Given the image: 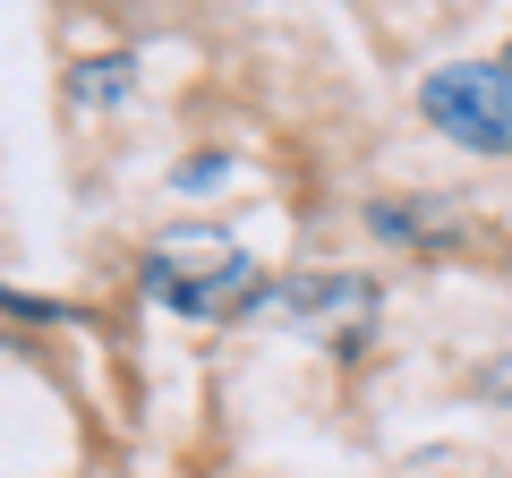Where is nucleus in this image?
I'll return each mask as SVG.
<instances>
[{
    "instance_id": "obj_1",
    "label": "nucleus",
    "mask_w": 512,
    "mask_h": 478,
    "mask_svg": "<svg viewBox=\"0 0 512 478\" xmlns=\"http://www.w3.org/2000/svg\"><path fill=\"white\" fill-rule=\"evenodd\" d=\"M248 282H256L248 248H239L231 231H205V222L163 231L146 248V299H154V308H171V316H222Z\"/></svg>"
},
{
    "instance_id": "obj_2",
    "label": "nucleus",
    "mask_w": 512,
    "mask_h": 478,
    "mask_svg": "<svg viewBox=\"0 0 512 478\" xmlns=\"http://www.w3.org/2000/svg\"><path fill=\"white\" fill-rule=\"evenodd\" d=\"M427 129L453 137L461 154H512V69L504 60H453L419 86Z\"/></svg>"
},
{
    "instance_id": "obj_3",
    "label": "nucleus",
    "mask_w": 512,
    "mask_h": 478,
    "mask_svg": "<svg viewBox=\"0 0 512 478\" xmlns=\"http://www.w3.org/2000/svg\"><path fill=\"white\" fill-rule=\"evenodd\" d=\"M367 308H376V291H367L359 274H299L274 291V316H291V325H316L325 333V350H359L367 342Z\"/></svg>"
},
{
    "instance_id": "obj_4",
    "label": "nucleus",
    "mask_w": 512,
    "mask_h": 478,
    "mask_svg": "<svg viewBox=\"0 0 512 478\" xmlns=\"http://www.w3.org/2000/svg\"><path fill=\"white\" fill-rule=\"evenodd\" d=\"M367 222H376V239H410V248H444L461 231L453 197H376Z\"/></svg>"
},
{
    "instance_id": "obj_5",
    "label": "nucleus",
    "mask_w": 512,
    "mask_h": 478,
    "mask_svg": "<svg viewBox=\"0 0 512 478\" xmlns=\"http://www.w3.org/2000/svg\"><path fill=\"white\" fill-rule=\"evenodd\" d=\"M69 94H77V103H120V94H137V60H120V52L86 60V69L69 77Z\"/></svg>"
},
{
    "instance_id": "obj_6",
    "label": "nucleus",
    "mask_w": 512,
    "mask_h": 478,
    "mask_svg": "<svg viewBox=\"0 0 512 478\" xmlns=\"http://www.w3.org/2000/svg\"><path fill=\"white\" fill-rule=\"evenodd\" d=\"M171 180H180V188H214V180H222V154H188Z\"/></svg>"
},
{
    "instance_id": "obj_7",
    "label": "nucleus",
    "mask_w": 512,
    "mask_h": 478,
    "mask_svg": "<svg viewBox=\"0 0 512 478\" xmlns=\"http://www.w3.org/2000/svg\"><path fill=\"white\" fill-rule=\"evenodd\" d=\"M0 308H9V316H60L52 299H26V291H9V282H0Z\"/></svg>"
},
{
    "instance_id": "obj_8",
    "label": "nucleus",
    "mask_w": 512,
    "mask_h": 478,
    "mask_svg": "<svg viewBox=\"0 0 512 478\" xmlns=\"http://www.w3.org/2000/svg\"><path fill=\"white\" fill-rule=\"evenodd\" d=\"M504 69H512V52H504Z\"/></svg>"
}]
</instances>
